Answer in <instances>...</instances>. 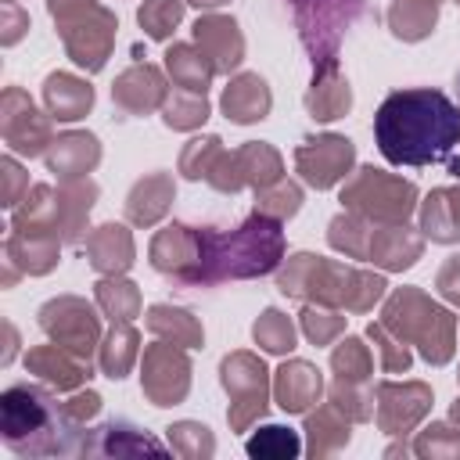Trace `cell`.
Instances as JSON below:
<instances>
[{"mask_svg": "<svg viewBox=\"0 0 460 460\" xmlns=\"http://www.w3.org/2000/svg\"><path fill=\"white\" fill-rule=\"evenodd\" d=\"M374 140L392 165H438L460 151V108L431 86L392 90L374 115Z\"/></svg>", "mask_w": 460, "mask_h": 460, "instance_id": "1", "label": "cell"}, {"mask_svg": "<svg viewBox=\"0 0 460 460\" xmlns=\"http://www.w3.org/2000/svg\"><path fill=\"white\" fill-rule=\"evenodd\" d=\"M284 255V234L280 223L255 208L252 219H244L230 234L194 230V252L187 262L183 284H219V280H241L270 273Z\"/></svg>", "mask_w": 460, "mask_h": 460, "instance_id": "2", "label": "cell"}, {"mask_svg": "<svg viewBox=\"0 0 460 460\" xmlns=\"http://www.w3.org/2000/svg\"><path fill=\"white\" fill-rule=\"evenodd\" d=\"M0 431L4 442L22 453H75L72 442L61 438V431H75L65 406L54 402V395L40 385H11L0 395Z\"/></svg>", "mask_w": 460, "mask_h": 460, "instance_id": "3", "label": "cell"}, {"mask_svg": "<svg viewBox=\"0 0 460 460\" xmlns=\"http://www.w3.org/2000/svg\"><path fill=\"white\" fill-rule=\"evenodd\" d=\"M50 14L58 18L65 47L75 58V65L97 72L111 50L115 18L101 11L93 0H50Z\"/></svg>", "mask_w": 460, "mask_h": 460, "instance_id": "4", "label": "cell"}, {"mask_svg": "<svg viewBox=\"0 0 460 460\" xmlns=\"http://www.w3.org/2000/svg\"><path fill=\"white\" fill-rule=\"evenodd\" d=\"M385 327H395L399 338L420 341V352L431 363H446L453 356V316L446 309L431 305L428 298H420V313L410 316V309L402 305V298L392 295L388 305H385Z\"/></svg>", "mask_w": 460, "mask_h": 460, "instance_id": "5", "label": "cell"}, {"mask_svg": "<svg viewBox=\"0 0 460 460\" xmlns=\"http://www.w3.org/2000/svg\"><path fill=\"white\" fill-rule=\"evenodd\" d=\"M363 7V0H295L298 25H302V43L313 54V65L334 61V47L352 22V14Z\"/></svg>", "mask_w": 460, "mask_h": 460, "instance_id": "6", "label": "cell"}, {"mask_svg": "<svg viewBox=\"0 0 460 460\" xmlns=\"http://www.w3.org/2000/svg\"><path fill=\"white\" fill-rule=\"evenodd\" d=\"M341 201L352 205L363 216L399 223L413 208V187L410 183H399V180H388L377 169H363V176L349 190H341Z\"/></svg>", "mask_w": 460, "mask_h": 460, "instance_id": "7", "label": "cell"}, {"mask_svg": "<svg viewBox=\"0 0 460 460\" xmlns=\"http://www.w3.org/2000/svg\"><path fill=\"white\" fill-rule=\"evenodd\" d=\"M40 327L68 352H75L79 359L90 356L93 341H97V316L83 298H54L40 309Z\"/></svg>", "mask_w": 460, "mask_h": 460, "instance_id": "8", "label": "cell"}, {"mask_svg": "<svg viewBox=\"0 0 460 460\" xmlns=\"http://www.w3.org/2000/svg\"><path fill=\"white\" fill-rule=\"evenodd\" d=\"M295 158H298V169H302L305 183L331 187L334 180L345 176V169L352 162V140H345V137H316V140H305Z\"/></svg>", "mask_w": 460, "mask_h": 460, "instance_id": "9", "label": "cell"}, {"mask_svg": "<svg viewBox=\"0 0 460 460\" xmlns=\"http://www.w3.org/2000/svg\"><path fill=\"white\" fill-rule=\"evenodd\" d=\"M4 137L22 155H40L47 144V119L32 108L22 90L4 93Z\"/></svg>", "mask_w": 460, "mask_h": 460, "instance_id": "10", "label": "cell"}, {"mask_svg": "<svg viewBox=\"0 0 460 460\" xmlns=\"http://www.w3.org/2000/svg\"><path fill=\"white\" fill-rule=\"evenodd\" d=\"M144 370H147L144 374V388L155 399V406H169L187 392L183 385H172V377L187 381V359L180 352H172L169 345H155L144 356Z\"/></svg>", "mask_w": 460, "mask_h": 460, "instance_id": "11", "label": "cell"}, {"mask_svg": "<svg viewBox=\"0 0 460 460\" xmlns=\"http://www.w3.org/2000/svg\"><path fill=\"white\" fill-rule=\"evenodd\" d=\"M194 40H198L201 54L212 58V65H216L219 72H230V68L241 61L244 43H241V32H237V25H234L230 18H198Z\"/></svg>", "mask_w": 460, "mask_h": 460, "instance_id": "12", "label": "cell"}, {"mask_svg": "<svg viewBox=\"0 0 460 460\" xmlns=\"http://www.w3.org/2000/svg\"><path fill=\"white\" fill-rule=\"evenodd\" d=\"M97 158H101V147L90 133H65L58 140H50V151H47V165L61 180L83 176L86 169H93Z\"/></svg>", "mask_w": 460, "mask_h": 460, "instance_id": "13", "label": "cell"}, {"mask_svg": "<svg viewBox=\"0 0 460 460\" xmlns=\"http://www.w3.org/2000/svg\"><path fill=\"white\" fill-rule=\"evenodd\" d=\"M162 75H158V68H151V65H137V68H129L115 86H111V97H115V104H122L126 111H133V115H140V111H151L158 101H162Z\"/></svg>", "mask_w": 460, "mask_h": 460, "instance_id": "14", "label": "cell"}, {"mask_svg": "<svg viewBox=\"0 0 460 460\" xmlns=\"http://www.w3.org/2000/svg\"><path fill=\"white\" fill-rule=\"evenodd\" d=\"M349 101H352V97H349V83H341L334 61L320 65L316 75H313V90H309V97H305L313 119L331 122V119H338V115L349 111Z\"/></svg>", "mask_w": 460, "mask_h": 460, "instance_id": "15", "label": "cell"}, {"mask_svg": "<svg viewBox=\"0 0 460 460\" xmlns=\"http://www.w3.org/2000/svg\"><path fill=\"white\" fill-rule=\"evenodd\" d=\"M25 363H29L43 381H50V385H58V388H72V385H79L83 377H90V363L83 367V359H79L75 352L61 349V345L32 349V352L25 356Z\"/></svg>", "mask_w": 460, "mask_h": 460, "instance_id": "16", "label": "cell"}, {"mask_svg": "<svg viewBox=\"0 0 460 460\" xmlns=\"http://www.w3.org/2000/svg\"><path fill=\"white\" fill-rule=\"evenodd\" d=\"M43 97H47L50 115H54V119H61V122H72V119L86 115V111H90V104H93V90H90L86 83H79V79L65 75V72L47 75Z\"/></svg>", "mask_w": 460, "mask_h": 460, "instance_id": "17", "label": "cell"}, {"mask_svg": "<svg viewBox=\"0 0 460 460\" xmlns=\"http://www.w3.org/2000/svg\"><path fill=\"white\" fill-rule=\"evenodd\" d=\"M223 111L226 119L234 122H255V119H266L270 111V90L259 75H241L226 86L223 93Z\"/></svg>", "mask_w": 460, "mask_h": 460, "instance_id": "18", "label": "cell"}, {"mask_svg": "<svg viewBox=\"0 0 460 460\" xmlns=\"http://www.w3.org/2000/svg\"><path fill=\"white\" fill-rule=\"evenodd\" d=\"M320 395V374L309 363H284L277 377V399L288 413L305 410Z\"/></svg>", "mask_w": 460, "mask_h": 460, "instance_id": "19", "label": "cell"}, {"mask_svg": "<svg viewBox=\"0 0 460 460\" xmlns=\"http://www.w3.org/2000/svg\"><path fill=\"white\" fill-rule=\"evenodd\" d=\"M420 226L431 241H456L460 237V190H435L424 201Z\"/></svg>", "mask_w": 460, "mask_h": 460, "instance_id": "20", "label": "cell"}, {"mask_svg": "<svg viewBox=\"0 0 460 460\" xmlns=\"http://www.w3.org/2000/svg\"><path fill=\"white\" fill-rule=\"evenodd\" d=\"M223 388L234 392V395H244V392H248L252 402H255L259 413H262V406H266V370H262L259 359H252V356H244V352L226 356V359H223Z\"/></svg>", "mask_w": 460, "mask_h": 460, "instance_id": "21", "label": "cell"}, {"mask_svg": "<svg viewBox=\"0 0 460 460\" xmlns=\"http://www.w3.org/2000/svg\"><path fill=\"white\" fill-rule=\"evenodd\" d=\"M86 248H90V262H93L97 270H108V273H119V270H126V266L133 262L129 234H126L122 226H115V223L101 226V230L90 237Z\"/></svg>", "mask_w": 460, "mask_h": 460, "instance_id": "22", "label": "cell"}, {"mask_svg": "<svg viewBox=\"0 0 460 460\" xmlns=\"http://www.w3.org/2000/svg\"><path fill=\"white\" fill-rule=\"evenodd\" d=\"M165 65H169L172 79H176L183 90H190V93H205V86H208V79H212V72H216V65L205 61V54H198V50L187 47V43L169 47Z\"/></svg>", "mask_w": 460, "mask_h": 460, "instance_id": "23", "label": "cell"}, {"mask_svg": "<svg viewBox=\"0 0 460 460\" xmlns=\"http://www.w3.org/2000/svg\"><path fill=\"white\" fill-rule=\"evenodd\" d=\"M367 255H370L374 262H385L388 270H406V266H413V259L420 255V241H417V237H406L399 226H388V230H381V234L370 237Z\"/></svg>", "mask_w": 460, "mask_h": 460, "instance_id": "24", "label": "cell"}, {"mask_svg": "<svg viewBox=\"0 0 460 460\" xmlns=\"http://www.w3.org/2000/svg\"><path fill=\"white\" fill-rule=\"evenodd\" d=\"M435 14H438V0H399L388 14L392 22V32L402 36V40H420L431 32L435 25Z\"/></svg>", "mask_w": 460, "mask_h": 460, "instance_id": "25", "label": "cell"}, {"mask_svg": "<svg viewBox=\"0 0 460 460\" xmlns=\"http://www.w3.org/2000/svg\"><path fill=\"white\" fill-rule=\"evenodd\" d=\"M93 194H97V187L93 183H79V187H65L61 194H58V208H54V216H58V230H61V237L65 241H79V226H83V216L90 212V205H93Z\"/></svg>", "mask_w": 460, "mask_h": 460, "instance_id": "26", "label": "cell"}, {"mask_svg": "<svg viewBox=\"0 0 460 460\" xmlns=\"http://www.w3.org/2000/svg\"><path fill=\"white\" fill-rule=\"evenodd\" d=\"M172 187L165 176H151V180H140L129 194V219L133 223H155L162 212H165V201H169Z\"/></svg>", "mask_w": 460, "mask_h": 460, "instance_id": "27", "label": "cell"}, {"mask_svg": "<svg viewBox=\"0 0 460 460\" xmlns=\"http://www.w3.org/2000/svg\"><path fill=\"white\" fill-rule=\"evenodd\" d=\"M147 323H151V331L172 334V338L183 341V345H198V341H201V327H198V323L190 320V313H183V309L155 305V309L147 313Z\"/></svg>", "mask_w": 460, "mask_h": 460, "instance_id": "28", "label": "cell"}, {"mask_svg": "<svg viewBox=\"0 0 460 460\" xmlns=\"http://www.w3.org/2000/svg\"><path fill=\"white\" fill-rule=\"evenodd\" d=\"M137 356V334L129 331V327H115L111 334H108V341H104V356H101V363H104V374L108 377H126V367H129V359Z\"/></svg>", "mask_w": 460, "mask_h": 460, "instance_id": "29", "label": "cell"}, {"mask_svg": "<svg viewBox=\"0 0 460 460\" xmlns=\"http://www.w3.org/2000/svg\"><path fill=\"white\" fill-rule=\"evenodd\" d=\"M244 449L252 456H298V438L291 428H262L259 435H252L244 442Z\"/></svg>", "mask_w": 460, "mask_h": 460, "instance_id": "30", "label": "cell"}, {"mask_svg": "<svg viewBox=\"0 0 460 460\" xmlns=\"http://www.w3.org/2000/svg\"><path fill=\"white\" fill-rule=\"evenodd\" d=\"M255 341L270 352H288V349H295V327L277 309H266L262 320L255 323Z\"/></svg>", "mask_w": 460, "mask_h": 460, "instance_id": "31", "label": "cell"}, {"mask_svg": "<svg viewBox=\"0 0 460 460\" xmlns=\"http://www.w3.org/2000/svg\"><path fill=\"white\" fill-rule=\"evenodd\" d=\"M97 302L111 313V320H129L137 313V288L126 280H101L97 284Z\"/></svg>", "mask_w": 460, "mask_h": 460, "instance_id": "32", "label": "cell"}, {"mask_svg": "<svg viewBox=\"0 0 460 460\" xmlns=\"http://www.w3.org/2000/svg\"><path fill=\"white\" fill-rule=\"evenodd\" d=\"M180 14H183V4L180 0H147L140 7V25L147 29L151 40H165L169 29L180 22Z\"/></svg>", "mask_w": 460, "mask_h": 460, "instance_id": "33", "label": "cell"}, {"mask_svg": "<svg viewBox=\"0 0 460 460\" xmlns=\"http://www.w3.org/2000/svg\"><path fill=\"white\" fill-rule=\"evenodd\" d=\"M205 119H208L205 93H190V90H187V97H172V101L165 104V122L176 126V129H190V126H198V122H205Z\"/></svg>", "mask_w": 460, "mask_h": 460, "instance_id": "34", "label": "cell"}, {"mask_svg": "<svg viewBox=\"0 0 460 460\" xmlns=\"http://www.w3.org/2000/svg\"><path fill=\"white\" fill-rule=\"evenodd\" d=\"M331 363H334V370H338L341 381H345V377H359V374L367 370V352H363V345H359L356 338H345Z\"/></svg>", "mask_w": 460, "mask_h": 460, "instance_id": "35", "label": "cell"}, {"mask_svg": "<svg viewBox=\"0 0 460 460\" xmlns=\"http://www.w3.org/2000/svg\"><path fill=\"white\" fill-rule=\"evenodd\" d=\"M302 327H305V334L320 345V341H327L338 327H341V320L338 316H331V313H316V309H305V316H302Z\"/></svg>", "mask_w": 460, "mask_h": 460, "instance_id": "36", "label": "cell"}, {"mask_svg": "<svg viewBox=\"0 0 460 460\" xmlns=\"http://www.w3.org/2000/svg\"><path fill=\"white\" fill-rule=\"evenodd\" d=\"M438 288H442V295H446V298L460 302V255L446 262V270L438 273Z\"/></svg>", "mask_w": 460, "mask_h": 460, "instance_id": "37", "label": "cell"}, {"mask_svg": "<svg viewBox=\"0 0 460 460\" xmlns=\"http://www.w3.org/2000/svg\"><path fill=\"white\" fill-rule=\"evenodd\" d=\"M4 176H7V190H4V205L14 208L18 198H14V183H22V169L14 165V158H4Z\"/></svg>", "mask_w": 460, "mask_h": 460, "instance_id": "38", "label": "cell"}, {"mask_svg": "<svg viewBox=\"0 0 460 460\" xmlns=\"http://www.w3.org/2000/svg\"><path fill=\"white\" fill-rule=\"evenodd\" d=\"M190 4H198V7H216V4H223V0H190Z\"/></svg>", "mask_w": 460, "mask_h": 460, "instance_id": "39", "label": "cell"}, {"mask_svg": "<svg viewBox=\"0 0 460 460\" xmlns=\"http://www.w3.org/2000/svg\"><path fill=\"white\" fill-rule=\"evenodd\" d=\"M456 90H460V75H456Z\"/></svg>", "mask_w": 460, "mask_h": 460, "instance_id": "40", "label": "cell"}, {"mask_svg": "<svg viewBox=\"0 0 460 460\" xmlns=\"http://www.w3.org/2000/svg\"><path fill=\"white\" fill-rule=\"evenodd\" d=\"M7 4H14V0H7Z\"/></svg>", "mask_w": 460, "mask_h": 460, "instance_id": "41", "label": "cell"}]
</instances>
